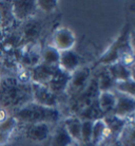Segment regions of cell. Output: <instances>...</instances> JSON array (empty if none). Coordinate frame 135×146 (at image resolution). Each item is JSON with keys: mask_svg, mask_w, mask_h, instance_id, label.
<instances>
[{"mask_svg": "<svg viewBox=\"0 0 135 146\" xmlns=\"http://www.w3.org/2000/svg\"><path fill=\"white\" fill-rule=\"evenodd\" d=\"M130 25L128 22H124L121 33L112 41L106 51L97 58L92 69L99 66H110L114 62H122L126 66L131 67L134 62L135 52L130 44Z\"/></svg>", "mask_w": 135, "mask_h": 146, "instance_id": "6da1fadb", "label": "cell"}, {"mask_svg": "<svg viewBox=\"0 0 135 146\" xmlns=\"http://www.w3.org/2000/svg\"><path fill=\"white\" fill-rule=\"evenodd\" d=\"M32 102L31 84L21 83L15 78H7L0 83V105L18 110Z\"/></svg>", "mask_w": 135, "mask_h": 146, "instance_id": "7a4b0ae2", "label": "cell"}, {"mask_svg": "<svg viewBox=\"0 0 135 146\" xmlns=\"http://www.w3.org/2000/svg\"><path fill=\"white\" fill-rule=\"evenodd\" d=\"M13 117L17 122H21L24 125L37 123L56 125L59 121H61V111L57 108L42 106L32 101L16 110Z\"/></svg>", "mask_w": 135, "mask_h": 146, "instance_id": "3957f363", "label": "cell"}, {"mask_svg": "<svg viewBox=\"0 0 135 146\" xmlns=\"http://www.w3.org/2000/svg\"><path fill=\"white\" fill-rule=\"evenodd\" d=\"M92 72H93L92 67L88 66V65H84L71 74L69 84H68L66 90L65 103L75 99L87 88L92 77Z\"/></svg>", "mask_w": 135, "mask_h": 146, "instance_id": "277c9868", "label": "cell"}, {"mask_svg": "<svg viewBox=\"0 0 135 146\" xmlns=\"http://www.w3.org/2000/svg\"><path fill=\"white\" fill-rule=\"evenodd\" d=\"M76 36L72 30L67 27H58L53 32L51 46L58 52H65L73 50L76 44Z\"/></svg>", "mask_w": 135, "mask_h": 146, "instance_id": "5b68a950", "label": "cell"}, {"mask_svg": "<svg viewBox=\"0 0 135 146\" xmlns=\"http://www.w3.org/2000/svg\"><path fill=\"white\" fill-rule=\"evenodd\" d=\"M31 89H32V101L34 103L50 108L59 109L60 100L47 86L31 82Z\"/></svg>", "mask_w": 135, "mask_h": 146, "instance_id": "8992f818", "label": "cell"}, {"mask_svg": "<svg viewBox=\"0 0 135 146\" xmlns=\"http://www.w3.org/2000/svg\"><path fill=\"white\" fill-rule=\"evenodd\" d=\"M116 96V105L113 110L114 115L128 120L135 113V98L113 90Z\"/></svg>", "mask_w": 135, "mask_h": 146, "instance_id": "52a82bcc", "label": "cell"}, {"mask_svg": "<svg viewBox=\"0 0 135 146\" xmlns=\"http://www.w3.org/2000/svg\"><path fill=\"white\" fill-rule=\"evenodd\" d=\"M55 125L47 123H37V124L24 125V135L26 139L35 143H42L50 139Z\"/></svg>", "mask_w": 135, "mask_h": 146, "instance_id": "ba28073f", "label": "cell"}, {"mask_svg": "<svg viewBox=\"0 0 135 146\" xmlns=\"http://www.w3.org/2000/svg\"><path fill=\"white\" fill-rule=\"evenodd\" d=\"M70 77H71V74L62 71L58 67V69L56 70V72L54 73V75L49 82V84L47 85V87L55 95H57L59 100H61V98H65L66 100V90L69 84Z\"/></svg>", "mask_w": 135, "mask_h": 146, "instance_id": "9c48e42d", "label": "cell"}, {"mask_svg": "<svg viewBox=\"0 0 135 146\" xmlns=\"http://www.w3.org/2000/svg\"><path fill=\"white\" fill-rule=\"evenodd\" d=\"M84 64L81 62L80 55L74 50L60 52V57H59V69L65 71L66 73L72 74L77 69H79Z\"/></svg>", "mask_w": 135, "mask_h": 146, "instance_id": "30bf717a", "label": "cell"}, {"mask_svg": "<svg viewBox=\"0 0 135 146\" xmlns=\"http://www.w3.org/2000/svg\"><path fill=\"white\" fill-rule=\"evenodd\" d=\"M57 69H58V67L47 66V65L40 62L39 65L35 66L31 70L32 83H37V84L47 86Z\"/></svg>", "mask_w": 135, "mask_h": 146, "instance_id": "8fae6325", "label": "cell"}, {"mask_svg": "<svg viewBox=\"0 0 135 146\" xmlns=\"http://www.w3.org/2000/svg\"><path fill=\"white\" fill-rule=\"evenodd\" d=\"M73 144L75 143L66 130L61 119V121H59L53 127L51 137L49 139V146H71Z\"/></svg>", "mask_w": 135, "mask_h": 146, "instance_id": "7c38bea8", "label": "cell"}, {"mask_svg": "<svg viewBox=\"0 0 135 146\" xmlns=\"http://www.w3.org/2000/svg\"><path fill=\"white\" fill-rule=\"evenodd\" d=\"M12 10L18 20H26L33 17L38 7L36 1H15L12 3Z\"/></svg>", "mask_w": 135, "mask_h": 146, "instance_id": "4fadbf2b", "label": "cell"}, {"mask_svg": "<svg viewBox=\"0 0 135 146\" xmlns=\"http://www.w3.org/2000/svg\"><path fill=\"white\" fill-rule=\"evenodd\" d=\"M63 126L73 142L78 145L81 143V120L76 115H67L62 119Z\"/></svg>", "mask_w": 135, "mask_h": 146, "instance_id": "5bb4252c", "label": "cell"}, {"mask_svg": "<svg viewBox=\"0 0 135 146\" xmlns=\"http://www.w3.org/2000/svg\"><path fill=\"white\" fill-rule=\"evenodd\" d=\"M92 70L97 77V84H98L99 91H113L115 82L111 76L107 66H99Z\"/></svg>", "mask_w": 135, "mask_h": 146, "instance_id": "9a60e30c", "label": "cell"}, {"mask_svg": "<svg viewBox=\"0 0 135 146\" xmlns=\"http://www.w3.org/2000/svg\"><path fill=\"white\" fill-rule=\"evenodd\" d=\"M102 119H103V121H105V123L107 125L110 138L113 140V141H117L118 137L121 135V131L124 130V126H126L129 119L128 120L121 119V117H116L114 114L106 115V117H103Z\"/></svg>", "mask_w": 135, "mask_h": 146, "instance_id": "2e32d148", "label": "cell"}, {"mask_svg": "<svg viewBox=\"0 0 135 146\" xmlns=\"http://www.w3.org/2000/svg\"><path fill=\"white\" fill-rule=\"evenodd\" d=\"M97 104L103 117L112 114L116 105V96L114 91L100 92L97 98Z\"/></svg>", "mask_w": 135, "mask_h": 146, "instance_id": "e0dca14e", "label": "cell"}, {"mask_svg": "<svg viewBox=\"0 0 135 146\" xmlns=\"http://www.w3.org/2000/svg\"><path fill=\"white\" fill-rule=\"evenodd\" d=\"M117 141L121 143V146H135V113L129 117Z\"/></svg>", "mask_w": 135, "mask_h": 146, "instance_id": "ac0fdd59", "label": "cell"}, {"mask_svg": "<svg viewBox=\"0 0 135 146\" xmlns=\"http://www.w3.org/2000/svg\"><path fill=\"white\" fill-rule=\"evenodd\" d=\"M107 68L115 83L131 80V69L122 62H114L110 66H107Z\"/></svg>", "mask_w": 135, "mask_h": 146, "instance_id": "d6986e66", "label": "cell"}, {"mask_svg": "<svg viewBox=\"0 0 135 146\" xmlns=\"http://www.w3.org/2000/svg\"><path fill=\"white\" fill-rule=\"evenodd\" d=\"M60 52H58L53 46L47 44L41 50V62L51 67H58Z\"/></svg>", "mask_w": 135, "mask_h": 146, "instance_id": "ffe728a7", "label": "cell"}, {"mask_svg": "<svg viewBox=\"0 0 135 146\" xmlns=\"http://www.w3.org/2000/svg\"><path fill=\"white\" fill-rule=\"evenodd\" d=\"M76 117H79L81 121H92V122H94L96 120L102 119L103 115H102L101 111L99 109L97 101H95L92 104H90L89 106L86 107L84 109L81 110Z\"/></svg>", "mask_w": 135, "mask_h": 146, "instance_id": "44dd1931", "label": "cell"}, {"mask_svg": "<svg viewBox=\"0 0 135 146\" xmlns=\"http://www.w3.org/2000/svg\"><path fill=\"white\" fill-rule=\"evenodd\" d=\"M114 90L124 94L131 95L135 98V82L132 80H124V82H118L115 83L114 86Z\"/></svg>", "mask_w": 135, "mask_h": 146, "instance_id": "7402d4cb", "label": "cell"}, {"mask_svg": "<svg viewBox=\"0 0 135 146\" xmlns=\"http://www.w3.org/2000/svg\"><path fill=\"white\" fill-rule=\"evenodd\" d=\"M17 125L18 122L13 115L4 117L3 120H0V131L11 135L15 128L17 127Z\"/></svg>", "mask_w": 135, "mask_h": 146, "instance_id": "603a6c76", "label": "cell"}, {"mask_svg": "<svg viewBox=\"0 0 135 146\" xmlns=\"http://www.w3.org/2000/svg\"><path fill=\"white\" fill-rule=\"evenodd\" d=\"M92 128V121H81V143H91Z\"/></svg>", "mask_w": 135, "mask_h": 146, "instance_id": "cb8c5ba5", "label": "cell"}, {"mask_svg": "<svg viewBox=\"0 0 135 146\" xmlns=\"http://www.w3.org/2000/svg\"><path fill=\"white\" fill-rule=\"evenodd\" d=\"M126 22L130 25L131 31H135V2H131L126 5Z\"/></svg>", "mask_w": 135, "mask_h": 146, "instance_id": "d4e9b609", "label": "cell"}, {"mask_svg": "<svg viewBox=\"0 0 135 146\" xmlns=\"http://www.w3.org/2000/svg\"><path fill=\"white\" fill-rule=\"evenodd\" d=\"M38 10H41L44 13H53L57 10L58 7V2L57 1H36Z\"/></svg>", "mask_w": 135, "mask_h": 146, "instance_id": "484cf974", "label": "cell"}, {"mask_svg": "<svg viewBox=\"0 0 135 146\" xmlns=\"http://www.w3.org/2000/svg\"><path fill=\"white\" fill-rule=\"evenodd\" d=\"M10 138H11V135H10L0 131V146H3L4 144H7V143L9 142Z\"/></svg>", "mask_w": 135, "mask_h": 146, "instance_id": "4316f807", "label": "cell"}, {"mask_svg": "<svg viewBox=\"0 0 135 146\" xmlns=\"http://www.w3.org/2000/svg\"><path fill=\"white\" fill-rule=\"evenodd\" d=\"M130 44L132 46L133 51L135 52V31H131V33H130Z\"/></svg>", "mask_w": 135, "mask_h": 146, "instance_id": "83f0119b", "label": "cell"}, {"mask_svg": "<svg viewBox=\"0 0 135 146\" xmlns=\"http://www.w3.org/2000/svg\"><path fill=\"white\" fill-rule=\"evenodd\" d=\"M109 146H121V143L118 142V141H114V142L111 143Z\"/></svg>", "mask_w": 135, "mask_h": 146, "instance_id": "f1b7e54d", "label": "cell"}, {"mask_svg": "<svg viewBox=\"0 0 135 146\" xmlns=\"http://www.w3.org/2000/svg\"><path fill=\"white\" fill-rule=\"evenodd\" d=\"M132 68H135V57H134V62H133V64H132Z\"/></svg>", "mask_w": 135, "mask_h": 146, "instance_id": "f546056e", "label": "cell"}, {"mask_svg": "<svg viewBox=\"0 0 135 146\" xmlns=\"http://www.w3.org/2000/svg\"><path fill=\"white\" fill-rule=\"evenodd\" d=\"M71 146H76V144H73V145H71Z\"/></svg>", "mask_w": 135, "mask_h": 146, "instance_id": "4dcf8cb0", "label": "cell"}]
</instances>
